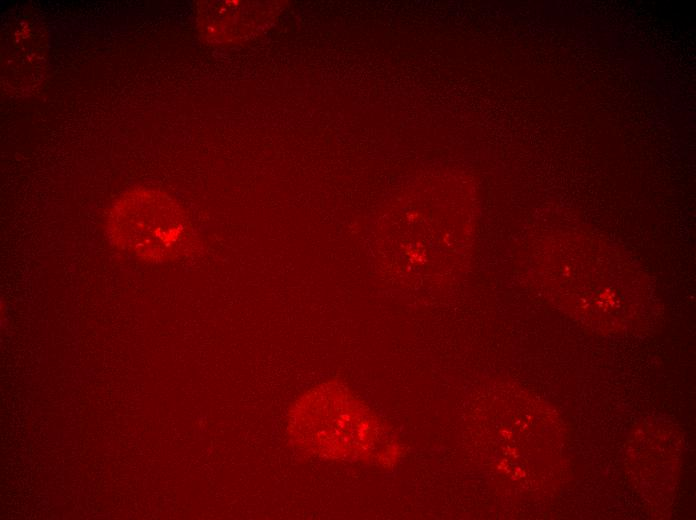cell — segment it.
Wrapping results in <instances>:
<instances>
[{
    "instance_id": "cell-2",
    "label": "cell",
    "mask_w": 696,
    "mask_h": 520,
    "mask_svg": "<svg viewBox=\"0 0 696 520\" xmlns=\"http://www.w3.org/2000/svg\"><path fill=\"white\" fill-rule=\"evenodd\" d=\"M109 237L127 253L148 262H167L186 254L191 227L166 195L147 189L130 191L110 211Z\"/></svg>"
},
{
    "instance_id": "cell-1",
    "label": "cell",
    "mask_w": 696,
    "mask_h": 520,
    "mask_svg": "<svg viewBox=\"0 0 696 520\" xmlns=\"http://www.w3.org/2000/svg\"><path fill=\"white\" fill-rule=\"evenodd\" d=\"M292 442L301 450L329 458L367 453L375 440L368 410L334 386L313 388L292 404L288 415Z\"/></svg>"
}]
</instances>
